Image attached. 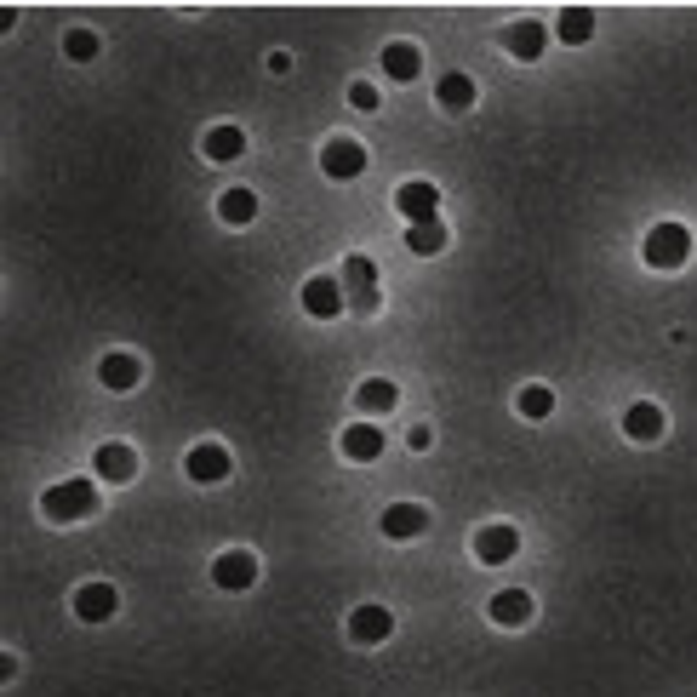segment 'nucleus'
I'll list each match as a JSON object with an SVG mask.
<instances>
[{
  "instance_id": "f257e3e1",
  "label": "nucleus",
  "mask_w": 697,
  "mask_h": 697,
  "mask_svg": "<svg viewBox=\"0 0 697 697\" xmlns=\"http://www.w3.org/2000/svg\"><path fill=\"white\" fill-rule=\"evenodd\" d=\"M40 509H46V520H86L98 509V486L92 480H63L40 498Z\"/></svg>"
},
{
  "instance_id": "f03ea898",
  "label": "nucleus",
  "mask_w": 697,
  "mask_h": 697,
  "mask_svg": "<svg viewBox=\"0 0 697 697\" xmlns=\"http://www.w3.org/2000/svg\"><path fill=\"white\" fill-rule=\"evenodd\" d=\"M686 258H692V229L686 223H658L646 235V263L652 269H680Z\"/></svg>"
},
{
  "instance_id": "7ed1b4c3",
  "label": "nucleus",
  "mask_w": 697,
  "mask_h": 697,
  "mask_svg": "<svg viewBox=\"0 0 697 697\" xmlns=\"http://www.w3.org/2000/svg\"><path fill=\"white\" fill-rule=\"evenodd\" d=\"M320 172H326V178H360V172H366V149H360L355 138H332L320 149Z\"/></svg>"
},
{
  "instance_id": "20e7f679",
  "label": "nucleus",
  "mask_w": 697,
  "mask_h": 697,
  "mask_svg": "<svg viewBox=\"0 0 697 697\" xmlns=\"http://www.w3.org/2000/svg\"><path fill=\"white\" fill-rule=\"evenodd\" d=\"M395 206L406 212V223H435V212H440V189L435 183H400V195H395Z\"/></svg>"
},
{
  "instance_id": "39448f33",
  "label": "nucleus",
  "mask_w": 697,
  "mask_h": 697,
  "mask_svg": "<svg viewBox=\"0 0 697 697\" xmlns=\"http://www.w3.org/2000/svg\"><path fill=\"white\" fill-rule=\"evenodd\" d=\"M343 280H349V292H355V309L360 315H372L378 309V269H372V258H349L343 263Z\"/></svg>"
},
{
  "instance_id": "423d86ee",
  "label": "nucleus",
  "mask_w": 697,
  "mask_h": 697,
  "mask_svg": "<svg viewBox=\"0 0 697 697\" xmlns=\"http://www.w3.org/2000/svg\"><path fill=\"white\" fill-rule=\"evenodd\" d=\"M183 469H189V480H200V486H218V480H229V452L223 446H195L189 458H183Z\"/></svg>"
},
{
  "instance_id": "0eeeda50",
  "label": "nucleus",
  "mask_w": 697,
  "mask_h": 697,
  "mask_svg": "<svg viewBox=\"0 0 697 697\" xmlns=\"http://www.w3.org/2000/svg\"><path fill=\"white\" fill-rule=\"evenodd\" d=\"M212 583H218V589H252V583H258V560L246 555V549H229V555H218V566H212Z\"/></svg>"
},
{
  "instance_id": "6e6552de",
  "label": "nucleus",
  "mask_w": 697,
  "mask_h": 697,
  "mask_svg": "<svg viewBox=\"0 0 697 697\" xmlns=\"http://www.w3.org/2000/svg\"><path fill=\"white\" fill-rule=\"evenodd\" d=\"M515 549H520V532H515V526H480V532H475V555L486 560V566L515 560Z\"/></svg>"
},
{
  "instance_id": "1a4fd4ad",
  "label": "nucleus",
  "mask_w": 697,
  "mask_h": 697,
  "mask_svg": "<svg viewBox=\"0 0 697 697\" xmlns=\"http://www.w3.org/2000/svg\"><path fill=\"white\" fill-rule=\"evenodd\" d=\"M303 309L315 320H332V315H343V286L332 275H315L309 286H303Z\"/></svg>"
},
{
  "instance_id": "9d476101",
  "label": "nucleus",
  "mask_w": 697,
  "mask_h": 697,
  "mask_svg": "<svg viewBox=\"0 0 697 697\" xmlns=\"http://www.w3.org/2000/svg\"><path fill=\"white\" fill-rule=\"evenodd\" d=\"M115 606H120V595L109 589V583H86V589L75 595V618L103 623V618H115Z\"/></svg>"
},
{
  "instance_id": "9b49d317",
  "label": "nucleus",
  "mask_w": 697,
  "mask_h": 697,
  "mask_svg": "<svg viewBox=\"0 0 697 697\" xmlns=\"http://www.w3.org/2000/svg\"><path fill=\"white\" fill-rule=\"evenodd\" d=\"M389 629H395V618H389L383 606H360L355 618H349V640H360V646H378V640H389Z\"/></svg>"
},
{
  "instance_id": "f8f14e48",
  "label": "nucleus",
  "mask_w": 697,
  "mask_h": 697,
  "mask_svg": "<svg viewBox=\"0 0 697 697\" xmlns=\"http://www.w3.org/2000/svg\"><path fill=\"white\" fill-rule=\"evenodd\" d=\"M343 458H355V463L383 458V435H378V423H349V429H343Z\"/></svg>"
},
{
  "instance_id": "ddd939ff",
  "label": "nucleus",
  "mask_w": 697,
  "mask_h": 697,
  "mask_svg": "<svg viewBox=\"0 0 697 697\" xmlns=\"http://www.w3.org/2000/svg\"><path fill=\"white\" fill-rule=\"evenodd\" d=\"M623 435H629V440H658V435H663V406H652V400H635V406L623 412Z\"/></svg>"
},
{
  "instance_id": "4468645a",
  "label": "nucleus",
  "mask_w": 697,
  "mask_h": 697,
  "mask_svg": "<svg viewBox=\"0 0 697 697\" xmlns=\"http://www.w3.org/2000/svg\"><path fill=\"white\" fill-rule=\"evenodd\" d=\"M98 475L103 480H132L138 475V452H132V446H120V440H109V446H98Z\"/></svg>"
},
{
  "instance_id": "2eb2a0df",
  "label": "nucleus",
  "mask_w": 697,
  "mask_h": 697,
  "mask_svg": "<svg viewBox=\"0 0 697 697\" xmlns=\"http://www.w3.org/2000/svg\"><path fill=\"white\" fill-rule=\"evenodd\" d=\"M98 378H103V389H138L143 360H138V355H103Z\"/></svg>"
},
{
  "instance_id": "dca6fc26",
  "label": "nucleus",
  "mask_w": 697,
  "mask_h": 697,
  "mask_svg": "<svg viewBox=\"0 0 697 697\" xmlns=\"http://www.w3.org/2000/svg\"><path fill=\"white\" fill-rule=\"evenodd\" d=\"M423 526H429V515H423L418 503H389V509H383V532H389V538H418Z\"/></svg>"
},
{
  "instance_id": "f3484780",
  "label": "nucleus",
  "mask_w": 697,
  "mask_h": 697,
  "mask_svg": "<svg viewBox=\"0 0 697 697\" xmlns=\"http://www.w3.org/2000/svg\"><path fill=\"white\" fill-rule=\"evenodd\" d=\"M526 618H532V595H526V589H503V595H492V623L520 629Z\"/></svg>"
},
{
  "instance_id": "a211bd4d",
  "label": "nucleus",
  "mask_w": 697,
  "mask_h": 697,
  "mask_svg": "<svg viewBox=\"0 0 697 697\" xmlns=\"http://www.w3.org/2000/svg\"><path fill=\"white\" fill-rule=\"evenodd\" d=\"M200 149H206V160H240L246 155V132L240 126H212Z\"/></svg>"
},
{
  "instance_id": "6ab92c4d",
  "label": "nucleus",
  "mask_w": 697,
  "mask_h": 697,
  "mask_svg": "<svg viewBox=\"0 0 697 697\" xmlns=\"http://www.w3.org/2000/svg\"><path fill=\"white\" fill-rule=\"evenodd\" d=\"M418 69H423L418 46H406V40L383 46V75H389V80H418Z\"/></svg>"
},
{
  "instance_id": "aec40b11",
  "label": "nucleus",
  "mask_w": 697,
  "mask_h": 697,
  "mask_svg": "<svg viewBox=\"0 0 697 697\" xmlns=\"http://www.w3.org/2000/svg\"><path fill=\"white\" fill-rule=\"evenodd\" d=\"M555 29H560V40H566V46H583V40L595 35V12H589V6H566Z\"/></svg>"
},
{
  "instance_id": "412c9836",
  "label": "nucleus",
  "mask_w": 697,
  "mask_h": 697,
  "mask_svg": "<svg viewBox=\"0 0 697 697\" xmlns=\"http://www.w3.org/2000/svg\"><path fill=\"white\" fill-rule=\"evenodd\" d=\"M543 40H549L543 23H515V29H509V52L532 63V58H543Z\"/></svg>"
},
{
  "instance_id": "4be33fe9",
  "label": "nucleus",
  "mask_w": 697,
  "mask_h": 697,
  "mask_svg": "<svg viewBox=\"0 0 697 697\" xmlns=\"http://www.w3.org/2000/svg\"><path fill=\"white\" fill-rule=\"evenodd\" d=\"M395 383H389V378H366V383H360V395H355V406H360V412H395Z\"/></svg>"
},
{
  "instance_id": "5701e85b",
  "label": "nucleus",
  "mask_w": 697,
  "mask_h": 697,
  "mask_svg": "<svg viewBox=\"0 0 697 697\" xmlns=\"http://www.w3.org/2000/svg\"><path fill=\"white\" fill-rule=\"evenodd\" d=\"M435 98L446 103V109H469V103H475V80L469 75H440Z\"/></svg>"
},
{
  "instance_id": "b1692460",
  "label": "nucleus",
  "mask_w": 697,
  "mask_h": 697,
  "mask_svg": "<svg viewBox=\"0 0 697 697\" xmlns=\"http://www.w3.org/2000/svg\"><path fill=\"white\" fill-rule=\"evenodd\" d=\"M218 212H223V223H252L258 218V195H252V189H229V195L218 200Z\"/></svg>"
},
{
  "instance_id": "393cba45",
  "label": "nucleus",
  "mask_w": 697,
  "mask_h": 697,
  "mask_svg": "<svg viewBox=\"0 0 697 697\" xmlns=\"http://www.w3.org/2000/svg\"><path fill=\"white\" fill-rule=\"evenodd\" d=\"M406 246H412L418 258H435L440 246H446V229H440V218H435V223H412V229H406Z\"/></svg>"
},
{
  "instance_id": "a878e982",
  "label": "nucleus",
  "mask_w": 697,
  "mask_h": 697,
  "mask_svg": "<svg viewBox=\"0 0 697 697\" xmlns=\"http://www.w3.org/2000/svg\"><path fill=\"white\" fill-rule=\"evenodd\" d=\"M549 412H555V395H549V389H543V383H532V389H520V418H549Z\"/></svg>"
},
{
  "instance_id": "bb28decb",
  "label": "nucleus",
  "mask_w": 697,
  "mask_h": 697,
  "mask_svg": "<svg viewBox=\"0 0 697 697\" xmlns=\"http://www.w3.org/2000/svg\"><path fill=\"white\" fill-rule=\"evenodd\" d=\"M63 52H69L75 63L98 58V35H92V29H69V40H63Z\"/></svg>"
},
{
  "instance_id": "cd10ccee",
  "label": "nucleus",
  "mask_w": 697,
  "mask_h": 697,
  "mask_svg": "<svg viewBox=\"0 0 697 697\" xmlns=\"http://www.w3.org/2000/svg\"><path fill=\"white\" fill-rule=\"evenodd\" d=\"M349 103H355V109H378V86L355 80V86H349Z\"/></svg>"
}]
</instances>
